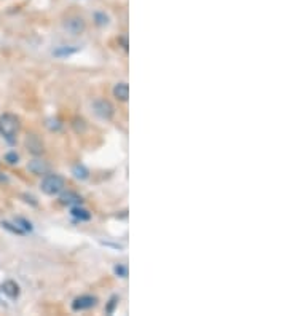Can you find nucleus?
Segmentation results:
<instances>
[{
  "mask_svg": "<svg viewBox=\"0 0 287 316\" xmlns=\"http://www.w3.org/2000/svg\"><path fill=\"white\" fill-rule=\"evenodd\" d=\"M19 131V118L13 113H3L0 117V134L10 142L14 141Z\"/></svg>",
  "mask_w": 287,
  "mask_h": 316,
  "instance_id": "obj_1",
  "label": "nucleus"
},
{
  "mask_svg": "<svg viewBox=\"0 0 287 316\" xmlns=\"http://www.w3.org/2000/svg\"><path fill=\"white\" fill-rule=\"evenodd\" d=\"M42 192L50 197H55L58 194H61L66 187V181L63 176L59 174H47L42 181Z\"/></svg>",
  "mask_w": 287,
  "mask_h": 316,
  "instance_id": "obj_2",
  "label": "nucleus"
},
{
  "mask_svg": "<svg viewBox=\"0 0 287 316\" xmlns=\"http://www.w3.org/2000/svg\"><path fill=\"white\" fill-rule=\"evenodd\" d=\"M93 109H94V113L97 115V117L102 118V120H110L113 117V113H115L113 105L109 101H105V99H97V101H94Z\"/></svg>",
  "mask_w": 287,
  "mask_h": 316,
  "instance_id": "obj_3",
  "label": "nucleus"
},
{
  "mask_svg": "<svg viewBox=\"0 0 287 316\" xmlns=\"http://www.w3.org/2000/svg\"><path fill=\"white\" fill-rule=\"evenodd\" d=\"M97 299L94 296H80L73 300L72 308L75 312H81V310H89V308L96 307Z\"/></svg>",
  "mask_w": 287,
  "mask_h": 316,
  "instance_id": "obj_4",
  "label": "nucleus"
},
{
  "mask_svg": "<svg viewBox=\"0 0 287 316\" xmlns=\"http://www.w3.org/2000/svg\"><path fill=\"white\" fill-rule=\"evenodd\" d=\"M64 27L67 29V32H71L72 35H78L85 30V21H83L80 16H71L66 19Z\"/></svg>",
  "mask_w": 287,
  "mask_h": 316,
  "instance_id": "obj_5",
  "label": "nucleus"
},
{
  "mask_svg": "<svg viewBox=\"0 0 287 316\" xmlns=\"http://www.w3.org/2000/svg\"><path fill=\"white\" fill-rule=\"evenodd\" d=\"M0 291L3 292V294L6 296V297H10V299H18L19 297V286H18V283H14V281H11V280H8V281H5L3 284H2V288H0Z\"/></svg>",
  "mask_w": 287,
  "mask_h": 316,
  "instance_id": "obj_6",
  "label": "nucleus"
},
{
  "mask_svg": "<svg viewBox=\"0 0 287 316\" xmlns=\"http://www.w3.org/2000/svg\"><path fill=\"white\" fill-rule=\"evenodd\" d=\"M113 96H115L118 101L126 103L128 98H130V87H128V83H125V82L117 83L115 88H113Z\"/></svg>",
  "mask_w": 287,
  "mask_h": 316,
  "instance_id": "obj_7",
  "label": "nucleus"
},
{
  "mask_svg": "<svg viewBox=\"0 0 287 316\" xmlns=\"http://www.w3.org/2000/svg\"><path fill=\"white\" fill-rule=\"evenodd\" d=\"M26 145H27V150L32 152L34 155H39V153L43 152V144H42V141L35 134H31V136L27 137Z\"/></svg>",
  "mask_w": 287,
  "mask_h": 316,
  "instance_id": "obj_8",
  "label": "nucleus"
},
{
  "mask_svg": "<svg viewBox=\"0 0 287 316\" xmlns=\"http://www.w3.org/2000/svg\"><path fill=\"white\" fill-rule=\"evenodd\" d=\"M71 215H72L75 220H80V222L91 219V212H89L88 210H85V208H81L80 205L72 208V210H71Z\"/></svg>",
  "mask_w": 287,
  "mask_h": 316,
  "instance_id": "obj_9",
  "label": "nucleus"
},
{
  "mask_svg": "<svg viewBox=\"0 0 287 316\" xmlns=\"http://www.w3.org/2000/svg\"><path fill=\"white\" fill-rule=\"evenodd\" d=\"M61 203L63 205H67V206H77V205H81V197L77 195L75 192H66V194L61 195Z\"/></svg>",
  "mask_w": 287,
  "mask_h": 316,
  "instance_id": "obj_10",
  "label": "nucleus"
},
{
  "mask_svg": "<svg viewBox=\"0 0 287 316\" xmlns=\"http://www.w3.org/2000/svg\"><path fill=\"white\" fill-rule=\"evenodd\" d=\"M27 168H29V171L34 173V174H37V176L45 174V173L48 171V165H45L42 160H34V161H31V163L27 165Z\"/></svg>",
  "mask_w": 287,
  "mask_h": 316,
  "instance_id": "obj_11",
  "label": "nucleus"
},
{
  "mask_svg": "<svg viewBox=\"0 0 287 316\" xmlns=\"http://www.w3.org/2000/svg\"><path fill=\"white\" fill-rule=\"evenodd\" d=\"M73 174H75L77 179H86L89 173H88V169L83 165H75L73 166Z\"/></svg>",
  "mask_w": 287,
  "mask_h": 316,
  "instance_id": "obj_12",
  "label": "nucleus"
},
{
  "mask_svg": "<svg viewBox=\"0 0 287 316\" xmlns=\"http://www.w3.org/2000/svg\"><path fill=\"white\" fill-rule=\"evenodd\" d=\"M113 272H115V275L120 276V278H126V276H128V267L118 264L115 268H113Z\"/></svg>",
  "mask_w": 287,
  "mask_h": 316,
  "instance_id": "obj_13",
  "label": "nucleus"
},
{
  "mask_svg": "<svg viewBox=\"0 0 287 316\" xmlns=\"http://www.w3.org/2000/svg\"><path fill=\"white\" fill-rule=\"evenodd\" d=\"M5 160L8 161L10 165H14V163H18L19 157H18L16 152H10V153H6V155H5Z\"/></svg>",
  "mask_w": 287,
  "mask_h": 316,
  "instance_id": "obj_14",
  "label": "nucleus"
},
{
  "mask_svg": "<svg viewBox=\"0 0 287 316\" xmlns=\"http://www.w3.org/2000/svg\"><path fill=\"white\" fill-rule=\"evenodd\" d=\"M118 304V297L117 296H113L112 299H110V304H109V307H107V313H113V308H115V305Z\"/></svg>",
  "mask_w": 287,
  "mask_h": 316,
  "instance_id": "obj_15",
  "label": "nucleus"
},
{
  "mask_svg": "<svg viewBox=\"0 0 287 316\" xmlns=\"http://www.w3.org/2000/svg\"><path fill=\"white\" fill-rule=\"evenodd\" d=\"M96 19H97V24H101V26L107 24V16H104L102 13H96Z\"/></svg>",
  "mask_w": 287,
  "mask_h": 316,
  "instance_id": "obj_16",
  "label": "nucleus"
}]
</instances>
